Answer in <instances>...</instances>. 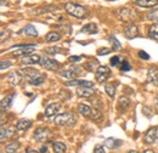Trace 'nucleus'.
Wrapping results in <instances>:
<instances>
[{
    "label": "nucleus",
    "mask_w": 158,
    "mask_h": 153,
    "mask_svg": "<svg viewBox=\"0 0 158 153\" xmlns=\"http://www.w3.org/2000/svg\"><path fill=\"white\" fill-rule=\"evenodd\" d=\"M45 39H46L48 43H55V41H59L60 39H61V35L57 32H50V33L46 34Z\"/></svg>",
    "instance_id": "28"
},
{
    "label": "nucleus",
    "mask_w": 158,
    "mask_h": 153,
    "mask_svg": "<svg viewBox=\"0 0 158 153\" xmlns=\"http://www.w3.org/2000/svg\"><path fill=\"white\" fill-rule=\"evenodd\" d=\"M22 79H23V76H22L20 71L11 72V73L9 74V76H7V81H9L10 84H12V85H19L21 81H22Z\"/></svg>",
    "instance_id": "12"
},
{
    "label": "nucleus",
    "mask_w": 158,
    "mask_h": 153,
    "mask_svg": "<svg viewBox=\"0 0 158 153\" xmlns=\"http://www.w3.org/2000/svg\"><path fill=\"white\" fill-rule=\"evenodd\" d=\"M108 41L111 43V45H112V49L113 50H119L120 48H122V44L118 41V39L116 38L114 35H110L108 37Z\"/></svg>",
    "instance_id": "29"
},
{
    "label": "nucleus",
    "mask_w": 158,
    "mask_h": 153,
    "mask_svg": "<svg viewBox=\"0 0 158 153\" xmlns=\"http://www.w3.org/2000/svg\"><path fill=\"white\" fill-rule=\"evenodd\" d=\"M147 19L150 21H153V22L158 23V10H153V11L148 12L147 14Z\"/></svg>",
    "instance_id": "34"
},
{
    "label": "nucleus",
    "mask_w": 158,
    "mask_h": 153,
    "mask_svg": "<svg viewBox=\"0 0 158 153\" xmlns=\"http://www.w3.org/2000/svg\"><path fill=\"white\" fill-rule=\"evenodd\" d=\"M52 148L55 153H64L67 150V146L63 142H54L52 143Z\"/></svg>",
    "instance_id": "27"
},
{
    "label": "nucleus",
    "mask_w": 158,
    "mask_h": 153,
    "mask_svg": "<svg viewBox=\"0 0 158 153\" xmlns=\"http://www.w3.org/2000/svg\"><path fill=\"white\" fill-rule=\"evenodd\" d=\"M139 56H140V58H142V60H148L150 58V55L146 54L145 51H139Z\"/></svg>",
    "instance_id": "41"
},
{
    "label": "nucleus",
    "mask_w": 158,
    "mask_h": 153,
    "mask_svg": "<svg viewBox=\"0 0 158 153\" xmlns=\"http://www.w3.org/2000/svg\"><path fill=\"white\" fill-rule=\"evenodd\" d=\"M49 11H56V6L50 5V6L43 7V10H37L35 12H37V14H44V12H49Z\"/></svg>",
    "instance_id": "35"
},
{
    "label": "nucleus",
    "mask_w": 158,
    "mask_h": 153,
    "mask_svg": "<svg viewBox=\"0 0 158 153\" xmlns=\"http://www.w3.org/2000/svg\"><path fill=\"white\" fill-rule=\"evenodd\" d=\"M16 48L17 49L15 51H12V55L14 56H26V55H29L37 48V45L28 44V45H23V46H16Z\"/></svg>",
    "instance_id": "6"
},
{
    "label": "nucleus",
    "mask_w": 158,
    "mask_h": 153,
    "mask_svg": "<svg viewBox=\"0 0 158 153\" xmlns=\"http://www.w3.org/2000/svg\"><path fill=\"white\" fill-rule=\"evenodd\" d=\"M61 76H62V78H66V79H74V78L77 76V74L69 68V69L62 71V72H61Z\"/></svg>",
    "instance_id": "32"
},
{
    "label": "nucleus",
    "mask_w": 158,
    "mask_h": 153,
    "mask_svg": "<svg viewBox=\"0 0 158 153\" xmlns=\"http://www.w3.org/2000/svg\"><path fill=\"white\" fill-rule=\"evenodd\" d=\"M40 64L45 68V69H49V71H55V69H59L60 63L55 60H51L49 57H41L40 61Z\"/></svg>",
    "instance_id": "7"
},
{
    "label": "nucleus",
    "mask_w": 158,
    "mask_h": 153,
    "mask_svg": "<svg viewBox=\"0 0 158 153\" xmlns=\"http://www.w3.org/2000/svg\"><path fill=\"white\" fill-rule=\"evenodd\" d=\"M20 142L19 141H14V142H11V143H9V145H6V147H5V152L6 153H16L19 151V148H20Z\"/></svg>",
    "instance_id": "21"
},
{
    "label": "nucleus",
    "mask_w": 158,
    "mask_h": 153,
    "mask_svg": "<svg viewBox=\"0 0 158 153\" xmlns=\"http://www.w3.org/2000/svg\"><path fill=\"white\" fill-rule=\"evenodd\" d=\"M33 136H34V139H35L37 141H39V142H46V141H49V140L51 139L52 133H51V130H49L48 128H38V129H35Z\"/></svg>",
    "instance_id": "4"
},
{
    "label": "nucleus",
    "mask_w": 158,
    "mask_h": 153,
    "mask_svg": "<svg viewBox=\"0 0 158 153\" xmlns=\"http://www.w3.org/2000/svg\"><path fill=\"white\" fill-rule=\"evenodd\" d=\"M122 62H123V61H120V57H119V56H113V57L111 58V64H112L113 67L120 66Z\"/></svg>",
    "instance_id": "37"
},
{
    "label": "nucleus",
    "mask_w": 158,
    "mask_h": 153,
    "mask_svg": "<svg viewBox=\"0 0 158 153\" xmlns=\"http://www.w3.org/2000/svg\"><path fill=\"white\" fill-rule=\"evenodd\" d=\"M10 66H12L11 61H1V71H4L5 68H9Z\"/></svg>",
    "instance_id": "40"
},
{
    "label": "nucleus",
    "mask_w": 158,
    "mask_h": 153,
    "mask_svg": "<svg viewBox=\"0 0 158 153\" xmlns=\"http://www.w3.org/2000/svg\"><path fill=\"white\" fill-rule=\"evenodd\" d=\"M118 15L120 21H123L125 23H131V22H134V21L138 19L136 12L133 11V10H130V9H128V7H122L118 11Z\"/></svg>",
    "instance_id": "3"
},
{
    "label": "nucleus",
    "mask_w": 158,
    "mask_h": 153,
    "mask_svg": "<svg viewBox=\"0 0 158 153\" xmlns=\"http://www.w3.org/2000/svg\"><path fill=\"white\" fill-rule=\"evenodd\" d=\"M105 91L110 97H113L116 95V86L113 84H106L105 85Z\"/></svg>",
    "instance_id": "31"
},
{
    "label": "nucleus",
    "mask_w": 158,
    "mask_h": 153,
    "mask_svg": "<svg viewBox=\"0 0 158 153\" xmlns=\"http://www.w3.org/2000/svg\"><path fill=\"white\" fill-rule=\"evenodd\" d=\"M12 98H14V95L11 94V95H6L1 100V107H0V108H1V112H2V113L10 108L11 102H12Z\"/></svg>",
    "instance_id": "16"
},
{
    "label": "nucleus",
    "mask_w": 158,
    "mask_h": 153,
    "mask_svg": "<svg viewBox=\"0 0 158 153\" xmlns=\"http://www.w3.org/2000/svg\"><path fill=\"white\" fill-rule=\"evenodd\" d=\"M95 94L93 88H78L77 89V95L79 97H84V98H89Z\"/></svg>",
    "instance_id": "15"
},
{
    "label": "nucleus",
    "mask_w": 158,
    "mask_h": 153,
    "mask_svg": "<svg viewBox=\"0 0 158 153\" xmlns=\"http://www.w3.org/2000/svg\"><path fill=\"white\" fill-rule=\"evenodd\" d=\"M76 123V117L71 113H62L55 117V124L60 126H71Z\"/></svg>",
    "instance_id": "2"
},
{
    "label": "nucleus",
    "mask_w": 158,
    "mask_h": 153,
    "mask_svg": "<svg viewBox=\"0 0 158 153\" xmlns=\"http://www.w3.org/2000/svg\"><path fill=\"white\" fill-rule=\"evenodd\" d=\"M143 153H155V152H153L152 150H146V151H145Z\"/></svg>",
    "instance_id": "46"
},
{
    "label": "nucleus",
    "mask_w": 158,
    "mask_h": 153,
    "mask_svg": "<svg viewBox=\"0 0 158 153\" xmlns=\"http://www.w3.org/2000/svg\"><path fill=\"white\" fill-rule=\"evenodd\" d=\"M94 153H106L105 146L103 145H96L94 148Z\"/></svg>",
    "instance_id": "39"
},
{
    "label": "nucleus",
    "mask_w": 158,
    "mask_h": 153,
    "mask_svg": "<svg viewBox=\"0 0 158 153\" xmlns=\"http://www.w3.org/2000/svg\"><path fill=\"white\" fill-rule=\"evenodd\" d=\"M41 152H46V147H43L41 148Z\"/></svg>",
    "instance_id": "47"
},
{
    "label": "nucleus",
    "mask_w": 158,
    "mask_h": 153,
    "mask_svg": "<svg viewBox=\"0 0 158 153\" xmlns=\"http://www.w3.org/2000/svg\"><path fill=\"white\" fill-rule=\"evenodd\" d=\"M16 129L17 128H15V126H9V128L5 129L4 125H1V137H0L1 142H5L7 139L12 137L14 134H15V131H16Z\"/></svg>",
    "instance_id": "11"
},
{
    "label": "nucleus",
    "mask_w": 158,
    "mask_h": 153,
    "mask_svg": "<svg viewBox=\"0 0 158 153\" xmlns=\"http://www.w3.org/2000/svg\"><path fill=\"white\" fill-rule=\"evenodd\" d=\"M118 106H119V111L120 112H124L129 106H130V101L127 96H120L118 100Z\"/></svg>",
    "instance_id": "17"
},
{
    "label": "nucleus",
    "mask_w": 158,
    "mask_h": 153,
    "mask_svg": "<svg viewBox=\"0 0 158 153\" xmlns=\"http://www.w3.org/2000/svg\"><path fill=\"white\" fill-rule=\"evenodd\" d=\"M110 51L111 50H108V49H101V50L98 51V54L99 55H107V54H110Z\"/></svg>",
    "instance_id": "42"
},
{
    "label": "nucleus",
    "mask_w": 158,
    "mask_h": 153,
    "mask_svg": "<svg viewBox=\"0 0 158 153\" xmlns=\"http://www.w3.org/2000/svg\"><path fill=\"white\" fill-rule=\"evenodd\" d=\"M124 35L128 39H134L139 35V29L135 24H130L124 29Z\"/></svg>",
    "instance_id": "13"
},
{
    "label": "nucleus",
    "mask_w": 158,
    "mask_h": 153,
    "mask_svg": "<svg viewBox=\"0 0 158 153\" xmlns=\"http://www.w3.org/2000/svg\"><path fill=\"white\" fill-rule=\"evenodd\" d=\"M80 60H81V56H71L69 57L71 62H77V61H80Z\"/></svg>",
    "instance_id": "43"
},
{
    "label": "nucleus",
    "mask_w": 158,
    "mask_h": 153,
    "mask_svg": "<svg viewBox=\"0 0 158 153\" xmlns=\"http://www.w3.org/2000/svg\"><path fill=\"white\" fill-rule=\"evenodd\" d=\"M21 33H23V34H27V35H32V37H37L38 35V32H37V29L32 26V24H28V26H26L22 31H21Z\"/></svg>",
    "instance_id": "23"
},
{
    "label": "nucleus",
    "mask_w": 158,
    "mask_h": 153,
    "mask_svg": "<svg viewBox=\"0 0 158 153\" xmlns=\"http://www.w3.org/2000/svg\"><path fill=\"white\" fill-rule=\"evenodd\" d=\"M41 57L39 55H26L21 58V64L23 66H29V64H35V63H40Z\"/></svg>",
    "instance_id": "9"
},
{
    "label": "nucleus",
    "mask_w": 158,
    "mask_h": 153,
    "mask_svg": "<svg viewBox=\"0 0 158 153\" xmlns=\"http://www.w3.org/2000/svg\"><path fill=\"white\" fill-rule=\"evenodd\" d=\"M128 153H139L138 151H129Z\"/></svg>",
    "instance_id": "48"
},
{
    "label": "nucleus",
    "mask_w": 158,
    "mask_h": 153,
    "mask_svg": "<svg viewBox=\"0 0 158 153\" xmlns=\"http://www.w3.org/2000/svg\"><path fill=\"white\" fill-rule=\"evenodd\" d=\"M147 81L148 83H153L157 84L158 83V69L156 68H151L147 73Z\"/></svg>",
    "instance_id": "18"
},
{
    "label": "nucleus",
    "mask_w": 158,
    "mask_h": 153,
    "mask_svg": "<svg viewBox=\"0 0 158 153\" xmlns=\"http://www.w3.org/2000/svg\"><path fill=\"white\" fill-rule=\"evenodd\" d=\"M81 33H88V34L98 33V27H96V24H94V23H89V24H86V26L83 27Z\"/></svg>",
    "instance_id": "25"
},
{
    "label": "nucleus",
    "mask_w": 158,
    "mask_h": 153,
    "mask_svg": "<svg viewBox=\"0 0 158 153\" xmlns=\"http://www.w3.org/2000/svg\"><path fill=\"white\" fill-rule=\"evenodd\" d=\"M32 126V122L31 120H28V119H21L17 122V124H16V128H17V130H28L29 128Z\"/></svg>",
    "instance_id": "19"
},
{
    "label": "nucleus",
    "mask_w": 158,
    "mask_h": 153,
    "mask_svg": "<svg viewBox=\"0 0 158 153\" xmlns=\"http://www.w3.org/2000/svg\"><path fill=\"white\" fill-rule=\"evenodd\" d=\"M64 10L69 15L74 16L76 19H83L85 16V9L78 4H74V2H67L64 5Z\"/></svg>",
    "instance_id": "1"
},
{
    "label": "nucleus",
    "mask_w": 158,
    "mask_h": 153,
    "mask_svg": "<svg viewBox=\"0 0 158 153\" xmlns=\"http://www.w3.org/2000/svg\"><path fill=\"white\" fill-rule=\"evenodd\" d=\"M95 76H96L98 83H105L111 76V71H110V68L107 66H100L98 68V71H96Z\"/></svg>",
    "instance_id": "5"
},
{
    "label": "nucleus",
    "mask_w": 158,
    "mask_h": 153,
    "mask_svg": "<svg viewBox=\"0 0 158 153\" xmlns=\"http://www.w3.org/2000/svg\"><path fill=\"white\" fill-rule=\"evenodd\" d=\"M120 141L118 140H114V139H112V137H110V139H107L106 141H105V146L107 147V148H117L120 146Z\"/></svg>",
    "instance_id": "26"
},
{
    "label": "nucleus",
    "mask_w": 158,
    "mask_h": 153,
    "mask_svg": "<svg viewBox=\"0 0 158 153\" xmlns=\"http://www.w3.org/2000/svg\"><path fill=\"white\" fill-rule=\"evenodd\" d=\"M90 117H91V119H93L94 122H100V120L102 119V113H101V111L98 110V108H93Z\"/></svg>",
    "instance_id": "30"
},
{
    "label": "nucleus",
    "mask_w": 158,
    "mask_h": 153,
    "mask_svg": "<svg viewBox=\"0 0 158 153\" xmlns=\"http://www.w3.org/2000/svg\"><path fill=\"white\" fill-rule=\"evenodd\" d=\"M60 108H61L60 103H51V105H49V106L46 107V110H45V115H46L48 118H51V117H54V115H57Z\"/></svg>",
    "instance_id": "14"
},
{
    "label": "nucleus",
    "mask_w": 158,
    "mask_h": 153,
    "mask_svg": "<svg viewBox=\"0 0 158 153\" xmlns=\"http://www.w3.org/2000/svg\"><path fill=\"white\" fill-rule=\"evenodd\" d=\"M119 68H120L123 72H128V71H130V69H131V66H130V63H129L128 61H123V62H122V64L119 66Z\"/></svg>",
    "instance_id": "36"
},
{
    "label": "nucleus",
    "mask_w": 158,
    "mask_h": 153,
    "mask_svg": "<svg viewBox=\"0 0 158 153\" xmlns=\"http://www.w3.org/2000/svg\"><path fill=\"white\" fill-rule=\"evenodd\" d=\"M45 52H46V54H59V52H61V49H60L59 46L48 48V49H45Z\"/></svg>",
    "instance_id": "38"
},
{
    "label": "nucleus",
    "mask_w": 158,
    "mask_h": 153,
    "mask_svg": "<svg viewBox=\"0 0 158 153\" xmlns=\"http://www.w3.org/2000/svg\"><path fill=\"white\" fill-rule=\"evenodd\" d=\"M66 86H78V88H93L94 84L91 81L88 80H78V79H73L71 81H66L64 84Z\"/></svg>",
    "instance_id": "10"
},
{
    "label": "nucleus",
    "mask_w": 158,
    "mask_h": 153,
    "mask_svg": "<svg viewBox=\"0 0 158 153\" xmlns=\"http://www.w3.org/2000/svg\"><path fill=\"white\" fill-rule=\"evenodd\" d=\"M157 130H158L157 128H151V129L145 134L143 141H145L146 145H153V143H156L157 137H158Z\"/></svg>",
    "instance_id": "8"
},
{
    "label": "nucleus",
    "mask_w": 158,
    "mask_h": 153,
    "mask_svg": "<svg viewBox=\"0 0 158 153\" xmlns=\"http://www.w3.org/2000/svg\"><path fill=\"white\" fill-rule=\"evenodd\" d=\"M155 110H156V112L158 113V96L156 97V100H155Z\"/></svg>",
    "instance_id": "44"
},
{
    "label": "nucleus",
    "mask_w": 158,
    "mask_h": 153,
    "mask_svg": "<svg viewBox=\"0 0 158 153\" xmlns=\"http://www.w3.org/2000/svg\"><path fill=\"white\" fill-rule=\"evenodd\" d=\"M26 153H39V152H37V151H34V150H27Z\"/></svg>",
    "instance_id": "45"
},
{
    "label": "nucleus",
    "mask_w": 158,
    "mask_h": 153,
    "mask_svg": "<svg viewBox=\"0 0 158 153\" xmlns=\"http://www.w3.org/2000/svg\"><path fill=\"white\" fill-rule=\"evenodd\" d=\"M78 112L81 115H84V117H88V115L91 114V108H90L88 105H85V103H79Z\"/></svg>",
    "instance_id": "24"
},
{
    "label": "nucleus",
    "mask_w": 158,
    "mask_h": 153,
    "mask_svg": "<svg viewBox=\"0 0 158 153\" xmlns=\"http://www.w3.org/2000/svg\"><path fill=\"white\" fill-rule=\"evenodd\" d=\"M148 37L158 41V23L152 24V26L148 27Z\"/></svg>",
    "instance_id": "22"
},
{
    "label": "nucleus",
    "mask_w": 158,
    "mask_h": 153,
    "mask_svg": "<svg viewBox=\"0 0 158 153\" xmlns=\"http://www.w3.org/2000/svg\"><path fill=\"white\" fill-rule=\"evenodd\" d=\"M45 81V76H43V74H39L38 76H35L34 79H32L31 81H28L29 84H32V85H40V84H43Z\"/></svg>",
    "instance_id": "33"
},
{
    "label": "nucleus",
    "mask_w": 158,
    "mask_h": 153,
    "mask_svg": "<svg viewBox=\"0 0 158 153\" xmlns=\"http://www.w3.org/2000/svg\"><path fill=\"white\" fill-rule=\"evenodd\" d=\"M135 2L142 7H153L158 5V0H135Z\"/></svg>",
    "instance_id": "20"
}]
</instances>
